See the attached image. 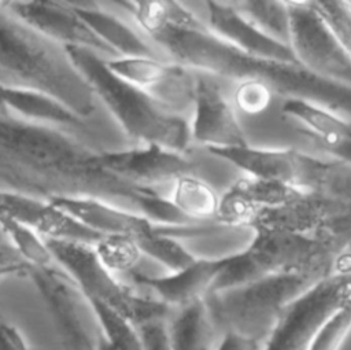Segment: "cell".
Segmentation results:
<instances>
[{"label": "cell", "mask_w": 351, "mask_h": 350, "mask_svg": "<svg viewBox=\"0 0 351 350\" xmlns=\"http://www.w3.org/2000/svg\"><path fill=\"white\" fill-rule=\"evenodd\" d=\"M149 37L185 67L234 81L258 80L287 99H302L351 118V88L322 80L300 65L248 55L208 27L178 29L160 25Z\"/></svg>", "instance_id": "2"}, {"label": "cell", "mask_w": 351, "mask_h": 350, "mask_svg": "<svg viewBox=\"0 0 351 350\" xmlns=\"http://www.w3.org/2000/svg\"><path fill=\"white\" fill-rule=\"evenodd\" d=\"M55 264L71 279L88 301L101 302L121 313L134 325L173 312L151 294L137 292L99 261L93 244L45 239Z\"/></svg>", "instance_id": "7"}, {"label": "cell", "mask_w": 351, "mask_h": 350, "mask_svg": "<svg viewBox=\"0 0 351 350\" xmlns=\"http://www.w3.org/2000/svg\"><path fill=\"white\" fill-rule=\"evenodd\" d=\"M351 329V301L332 313L317 331L308 350H337Z\"/></svg>", "instance_id": "30"}, {"label": "cell", "mask_w": 351, "mask_h": 350, "mask_svg": "<svg viewBox=\"0 0 351 350\" xmlns=\"http://www.w3.org/2000/svg\"><path fill=\"white\" fill-rule=\"evenodd\" d=\"M49 202L101 236L126 235L137 239L158 226L134 211L95 196L56 198Z\"/></svg>", "instance_id": "18"}, {"label": "cell", "mask_w": 351, "mask_h": 350, "mask_svg": "<svg viewBox=\"0 0 351 350\" xmlns=\"http://www.w3.org/2000/svg\"><path fill=\"white\" fill-rule=\"evenodd\" d=\"M22 261L23 259L19 257V254L12 248V246L8 242L0 240V265L15 264V262H22Z\"/></svg>", "instance_id": "35"}, {"label": "cell", "mask_w": 351, "mask_h": 350, "mask_svg": "<svg viewBox=\"0 0 351 350\" xmlns=\"http://www.w3.org/2000/svg\"><path fill=\"white\" fill-rule=\"evenodd\" d=\"M182 235H186L182 229L163 228L158 225L152 231L137 237L136 242L144 257L159 264L166 272H177L197 259L178 239Z\"/></svg>", "instance_id": "24"}, {"label": "cell", "mask_w": 351, "mask_h": 350, "mask_svg": "<svg viewBox=\"0 0 351 350\" xmlns=\"http://www.w3.org/2000/svg\"><path fill=\"white\" fill-rule=\"evenodd\" d=\"M5 10L23 23L63 47H80L90 49L106 59L117 58L84 22L70 1L22 0L0 1Z\"/></svg>", "instance_id": "13"}, {"label": "cell", "mask_w": 351, "mask_h": 350, "mask_svg": "<svg viewBox=\"0 0 351 350\" xmlns=\"http://www.w3.org/2000/svg\"><path fill=\"white\" fill-rule=\"evenodd\" d=\"M99 261L107 270L119 275H132L138 269L144 257L136 239L126 235H107L93 244Z\"/></svg>", "instance_id": "26"}, {"label": "cell", "mask_w": 351, "mask_h": 350, "mask_svg": "<svg viewBox=\"0 0 351 350\" xmlns=\"http://www.w3.org/2000/svg\"><path fill=\"white\" fill-rule=\"evenodd\" d=\"M73 65L78 69L99 97L118 121L123 132L143 144H156L185 154L192 144L189 122L149 95L117 75L107 59L99 54L64 47Z\"/></svg>", "instance_id": "4"}, {"label": "cell", "mask_w": 351, "mask_h": 350, "mask_svg": "<svg viewBox=\"0 0 351 350\" xmlns=\"http://www.w3.org/2000/svg\"><path fill=\"white\" fill-rule=\"evenodd\" d=\"M106 62L117 75L169 110L182 115L192 108L196 86V73L192 69L151 56L114 58Z\"/></svg>", "instance_id": "12"}, {"label": "cell", "mask_w": 351, "mask_h": 350, "mask_svg": "<svg viewBox=\"0 0 351 350\" xmlns=\"http://www.w3.org/2000/svg\"><path fill=\"white\" fill-rule=\"evenodd\" d=\"M315 281L300 275H271L210 292L204 302L223 334L266 343L284 307Z\"/></svg>", "instance_id": "6"}, {"label": "cell", "mask_w": 351, "mask_h": 350, "mask_svg": "<svg viewBox=\"0 0 351 350\" xmlns=\"http://www.w3.org/2000/svg\"><path fill=\"white\" fill-rule=\"evenodd\" d=\"M222 264L223 257L197 258L193 264L177 272L151 276L136 270L130 277L136 285L145 288L152 296L176 310L203 301L211 292Z\"/></svg>", "instance_id": "16"}, {"label": "cell", "mask_w": 351, "mask_h": 350, "mask_svg": "<svg viewBox=\"0 0 351 350\" xmlns=\"http://www.w3.org/2000/svg\"><path fill=\"white\" fill-rule=\"evenodd\" d=\"M167 323L173 350H215L223 336L204 299L173 310Z\"/></svg>", "instance_id": "21"}, {"label": "cell", "mask_w": 351, "mask_h": 350, "mask_svg": "<svg viewBox=\"0 0 351 350\" xmlns=\"http://www.w3.org/2000/svg\"><path fill=\"white\" fill-rule=\"evenodd\" d=\"M318 15L351 58V1L313 0Z\"/></svg>", "instance_id": "29"}, {"label": "cell", "mask_w": 351, "mask_h": 350, "mask_svg": "<svg viewBox=\"0 0 351 350\" xmlns=\"http://www.w3.org/2000/svg\"><path fill=\"white\" fill-rule=\"evenodd\" d=\"M281 114L306 129L340 163L351 167V121L302 99H285Z\"/></svg>", "instance_id": "19"}, {"label": "cell", "mask_w": 351, "mask_h": 350, "mask_svg": "<svg viewBox=\"0 0 351 350\" xmlns=\"http://www.w3.org/2000/svg\"><path fill=\"white\" fill-rule=\"evenodd\" d=\"M96 350H115L112 346H111V343L101 335V338H100V340H99V345H97V347H96Z\"/></svg>", "instance_id": "36"}, {"label": "cell", "mask_w": 351, "mask_h": 350, "mask_svg": "<svg viewBox=\"0 0 351 350\" xmlns=\"http://www.w3.org/2000/svg\"><path fill=\"white\" fill-rule=\"evenodd\" d=\"M97 151L53 125L0 111V189L43 200L95 196L134 211L156 225L178 213L156 188L108 172Z\"/></svg>", "instance_id": "1"}, {"label": "cell", "mask_w": 351, "mask_h": 350, "mask_svg": "<svg viewBox=\"0 0 351 350\" xmlns=\"http://www.w3.org/2000/svg\"><path fill=\"white\" fill-rule=\"evenodd\" d=\"M289 47L311 74L351 88V58L335 38L311 1H287Z\"/></svg>", "instance_id": "10"}, {"label": "cell", "mask_w": 351, "mask_h": 350, "mask_svg": "<svg viewBox=\"0 0 351 350\" xmlns=\"http://www.w3.org/2000/svg\"><path fill=\"white\" fill-rule=\"evenodd\" d=\"M351 301V272L313 283L282 310L263 350H308L325 320Z\"/></svg>", "instance_id": "8"}, {"label": "cell", "mask_w": 351, "mask_h": 350, "mask_svg": "<svg viewBox=\"0 0 351 350\" xmlns=\"http://www.w3.org/2000/svg\"><path fill=\"white\" fill-rule=\"evenodd\" d=\"M0 84L47 95L81 119L96 110V95L66 48L23 23L1 3Z\"/></svg>", "instance_id": "3"}, {"label": "cell", "mask_w": 351, "mask_h": 350, "mask_svg": "<svg viewBox=\"0 0 351 350\" xmlns=\"http://www.w3.org/2000/svg\"><path fill=\"white\" fill-rule=\"evenodd\" d=\"M245 173V176L292 185L303 189H326L337 173L332 162L319 161L293 148H256L252 145L233 148H208Z\"/></svg>", "instance_id": "9"}, {"label": "cell", "mask_w": 351, "mask_h": 350, "mask_svg": "<svg viewBox=\"0 0 351 350\" xmlns=\"http://www.w3.org/2000/svg\"><path fill=\"white\" fill-rule=\"evenodd\" d=\"M88 302L95 312L103 336L115 350H143L138 331L132 321L101 302Z\"/></svg>", "instance_id": "28"}, {"label": "cell", "mask_w": 351, "mask_h": 350, "mask_svg": "<svg viewBox=\"0 0 351 350\" xmlns=\"http://www.w3.org/2000/svg\"><path fill=\"white\" fill-rule=\"evenodd\" d=\"M351 237L254 231L247 247L223 258L211 292L237 287L271 275H300L319 280L335 272L337 257Z\"/></svg>", "instance_id": "5"}, {"label": "cell", "mask_w": 351, "mask_h": 350, "mask_svg": "<svg viewBox=\"0 0 351 350\" xmlns=\"http://www.w3.org/2000/svg\"><path fill=\"white\" fill-rule=\"evenodd\" d=\"M230 4L258 29L289 45V10L287 1L245 0Z\"/></svg>", "instance_id": "25"}, {"label": "cell", "mask_w": 351, "mask_h": 350, "mask_svg": "<svg viewBox=\"0 0 351 350\" xmlns=\"http://www.w3.org/2000/svg\"><path fill=\"white\" fill-rule=\"evenodd\" d=\"M191 140L208 148H233L248 145V139L233 103L208 74L196 73Z\"/></svg>", "instance_id": "14"}, {"label": "cell", "mask_w": 351, "mask_h": 350, "mask_svg": "<svg viewBox=\"0 0 351 350\" xmlns=\"http://www.w3.org/2000/svg\"><path fill=\"white\" fill-rule=\"evenodd\" d=\"M169 317H156L136 325L143 350H173L167 323Z\"/></svg>", "instance_id": "32"}, {"label": "cell", "mask_w": 351, "mask_h": 350, "mask_svg": "<svg viewBox=\"0 0 351 350\" xmlns=\"http://www.w3.org/2000/svg\"><path fill=\"white\" fill-rule=\"evenodd\" d=\"M101 165L111 173L143 187L171 184L184 174L195 173L196 165L184 154L156 144L121 151H101Z\"/></svg>", "instance_id": "15"}, {"label": "cell", "mask_w": 351, "mask_h": 350, "mask_svg": "<svg viewBox=\"0 0 351 350\" xmlns=\"http://www.w3.org/2000/svg\"><path fill=\"white\" fill-rule=\"evenodd\" d=\"M70 4L84 19V22L93 30V33L115 52L117 58H158L156 52L151 45H148V43H145L118 16L100 8L99 3L70 1Z\"/></svg>", "instance_id": "20"}, {"label": "cell", "mask_w": 351, "mask_h": 350, "mask_svg": "<svg viewBox=\"0 0 351 350\" xmlns=\"http://www.w3.org/2000/svg\"><path fill=\"white\" fill-rule=\"evenodd\" d=\"M337 350H351V329H350V332L347 334V336L344 338L343 343L340 345V347Z\"/></svg>", "instance_id": "37"}, {"label": "cell", "mask_w": 351, "mask_h": 350, "mask_svg": "<svg viewBox=\"0 0 351 350\" xmlns=\"http://www.w3.org/2000/svg\"><path fill=\"white\" fill-rule=\"evenodd\" d=\"M274 95L273 88L263 81H239L233 93V106L245 114H261L270 107Z\"/></svg>", "instance_id": "31"}, {"label": "cell", "mask_w": 351, "mask_h": 350, "mask_svg": "<svg viewBox=\"0 0 351 350\" xmlns=\"http://www.w3.org/2000/svg\"><path fill=\"white\" fill-rule=\"evenodd\" d=\"M265 343L252 340L236 334H223L218 347L215 350H263Z\"/></svg>", "instance_id": "34"}, {"label": "cell", "mask_w": 351, "mask_h": 350, "mask_svg": "<svg viewBox=\"0 0 351 350\" xmlns=\"http://www.w3.org/2000/svg\"><path fill=\"white\" fill-rule=\"evenodd\" d=\"M207 27L234 48L263 59L299 65L291 47L244 18L230 1H207Z\"/></svg>", "instance_id": "17"}, {"label": "cell", "mask_w": 351, "mask_h": 350, "mask_svg": "<svg viewBox=\"0 0 351 350\" xmlns=\"http://www.w3.org/2000/svg\"><path fill=\"white\" fill-rule=\"evenodd\" d=\"M229 191L241 198L251 209L255 210L256 214L258 210L282 205L299 196L306 189L245 176L239 178Z\"/></svg>", "instance_id": "27"}, {"label": "cell", "mask_w": 351, "mask_h": 350, "mask_svg": "<svg viewBox=\"0 0 351 350\" xmlns=\"http://www.w3.org/2000/svg\"><path fill=\"white\" fill-rule=\"evenodd\" d=\"M0 350H30L22 334L0 317Z\"/></svg>", "instance_id": "33"}, {"label": "cell", "mask_w": 351, "mask_h": 350, "mask_svg": "<svg viewBox=\"0 0 351 350\" xmlns=\"http://www.w3.org/2000/svg\"><path fill=\"white\" fill-rule=\"evenodd\" d=\"M29 276L47 303L66 350H96L101 329L88 299L55 264L30 268Z\"/></svg>", "instance_id": "11"}, {"label": "cell", "mask_w": 351, "mask_h": 350, "mask_svg": "<svg viewBox=\"0 0 351 350\" xmlns=\"http://www.w3.org/2000/svg\"><path fill=\"white\" fill-rule=\"evenodd\" d=\"M167 199L174 209L196 225L215 221L221 196L214 187L195 173L184 174L171 183Z\"/></svg>", "instance_id": "23"}, {"label": "cell", "mask_w": 351, "mask_h": 350, "mask_svg": "<svg viewBox=\"0 0 351 350\" xmlns=\"http://www.w3.org/2000/svg\"><path fill=\"white\" fill-rule=\"evenodd\" d=\"M0 103L5 113L33 122L53 126H78L84 121L58 100L19 86L0 84Z\"/></svg>", "instance_id": "22"}]
</instances>
